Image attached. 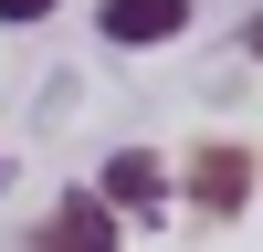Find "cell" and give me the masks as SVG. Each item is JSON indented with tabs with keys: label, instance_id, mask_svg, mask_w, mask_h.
<instances>
[{
	"label": "cell",
	"instance_id": "3957f363",
	"mask_svg": "<svg viewBox=\"0 0 263 252\" xmlns=\"http://www.w3.org/2000/svg\"><path fill=\"white\" fill-rule=\"evenodd\" d=\"M95 32L116 42V53H147V42H179L190 32V0H105Z\"/></svg>",
	"mask_w": 263,
	"mask_h": 252
},
{
	"label": "cell",
	"instance_id": "5b68a950",
	"mask_svg": "<svg viewBox=\"0 0 263 252\" xmlns=\"http://www.w3.org/2000/svg\"><path fill=\"white\" fill-rule=\"evenodd\" d=\"M0 21H53V0H0Z\"/></svg>",
	"mask_w": 263,
	"mask_h": 252
},
{
	"label": "cell",
	"instance_id": "6da1fadb",
	"mask_svg": "<svg viewBox=\"0 0 263 252\" xmlns=\"http://www.w3.org/2000/svg\"><path fill=\"white\" fill-rule=\"evenodd\" d=\"M32 242H42V252H116V210H105L95 189H63V200L42 210Z\"/></svg>",
	"mask_w": 263,
	"mask_h": 252
},
{
	"label": "cell",
	"instance_id": "277c9868",
	"mask_svg": "<svg viewBox=\"0 0 263 252\" xmlns=\"http://www.w3.org/2000/svg\"><path fill=\"white\" fill-rule=\"evenodd\" d=\"M158 158H137V147H126V158H105V179H95V200L105 210H158Z\"/></svg>",
	"mask_w": 263,
	"mask_h": 252
},
{
	"label": "cell",
	"instance_id": "7a4b0ae2",
	"mask_svg": "<svg viewBox=\"0 0 263 252\" xmlns=\"http://www.w3.org/2000/svg\"><path fill=\"white\" fill-rule=\"evenodd\" d=\"M242 200H253V147H200V158H190V210L232 221Z\"/></svg>",
	"mask_w": 263,
	"mask_h": 252
}]
</instances>
